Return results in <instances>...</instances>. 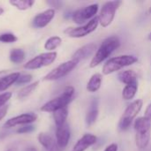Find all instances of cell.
Here are the masks:
<instances>
[{
  "label": "cell",
  "instance_id": "cell-1",
  "mask_svg": "<svg viewBox=\"0 0 151 151\" xmlns=\"http://www.w3.org/2000/svg\"><path fill=\"white\" fill-rule=\"evenodd\" d=\"M120 46V41L118 36H111L106 38L102 44L100 45L99 49L96 50L95 56L93 57L89 66L94 68L103 63L105 59H107L112 52H114Z\"/></svg>",
  "mask_w": 151,
  "mask_h": 151
},
{
  "label": "cell",
  "instance_id": "cell-2",
  "mask_svg": "<svg viewBox=\"0 0 151 151\" xmlns=\"http://www.w3.org/2000/svg\"><path fill=\"white\" fill-rule=\"evenodd\" d=\"M135 142L140 150L145 149L151 138V120L145 117H141L134 121Z\"/></svg>",
  "mask_w": 151,
  "mask_h": 151
},
{
  "label": "cell",
  "instance_id": "cell-3",
  "mask_svg": "<svg viewBox=\"0 0 151 151\" xmlns=\"http://www.w3.org/2000/svg\"><path fill=\"white\" fill-rule=\"evenodd\" d=\"M73 95L74 88L72 86H67L59 96L43 104V106H42L41 108V111L45 112H55L59 109L65 108L73 100Z\"/></svg>",
  "mask_w": 151,
  "mask_h": 151
},
{
  "label": "cell",
  "instance_id": "cell-4",
  "mask_svg": "<svg viewBox=\"0 0 151 151\" xmlns=\"http://www.w3.org/2000/svg\"><path fill=\"white\" fill-rule=\"evenodd\" d=\"M138 61V58L134 55H122L110 58L106 61L103 67V73L109 75L117 71L123 69L126 66L134 65Z\"/></svg>",
  "mask_w": 151,
  "mask_h": 151
},
{
  "label": "cell",
  "instance_id": "cell-5",
  "mask_svg": "<svg viewBox=\"0 0 151 151\" xmlns=\"http://www.w3.org/2000/svg\"><path fill=\"white\" fill-rule=\"evenodd\" d=\"M142 108V100H135L133 103H131L127 109L125 110L123 115L120 118L119 123V128L121 131L127 130L132 122L134 120L136 116L139 114Z\"/></svg>",
  "mask_w": 151,
  "mask_h": 151
},
{
  "label": "cell",
  "instance_id": "cell-6",
  "mask_svg": "<svg viewBox=\"0 0 151 151\" xmlns=\"http://www.w3.org/2000/svg\"><path fill=\"white\" fill-rule=\"evenodd\" d=\"M121 4V1H110L106 2L103 5L100 14L98 16V21L103 27H106L111 24L114 19L116 11Z\"/></svg>",
  "mask_w": 151,
  "mask_h": 151
},
{
  "label": "cell",
  "instance_id": "cell-7",
  "mask_svg": "<svg viewBox=\"0 0 151 151\" xmlns=\"http://www.w3.org/2000/svg\"><path fill=\"white\" fill-rule=\"evenodd\" d=\"M98 17H95L91 20H89L87 24L84 26L79 27H68L65 30V34H66L68 36L73 38H81L84 37L91 33H93L98 26Z\"/></svg>",
  "mask_w": 151,
  "mask_h": 151
},
{
  "label": "cell",
  "instance_id": "cell-8",
  "mask_svg": "<svg viewBox=\"0 0 151 151\" xmlns=\"http://www.w3.org/2000/svg\"><path fill=\"white\" fill-rule=\"evenodd\" d=\"M57 58V52L51 51V52H47V53H42L31 60H29L24 67L26 69L29 70H35V69H39L43 66L50 65L52 64Z\"/></svg>",
  "mask_w": 151,
  "mask_h": 151
},
{
  "label": "cell",
  "instance_id": "cell-9",
  "mask_svg": "<svg viewBox=\"0 0 151 151\" xmlns=\"http://www.w3.org/2000/svg\"><path fill=\"white\" fill-rule=\"evenodd\" d=\"M77 65V63L73 60H69L67 62L62 63L58 67L53 69L51 72H50L44 78L43 81H57L59 80L67 74H69Z\"/></svg>",
  "mask_w": 151,
  "mask_h": 151
},
{
  "label": "cell",
  "instance_id": "cell-10",
  "mask_svg": "<svg viewBox=\"0 0 151 151\" xmlns=\"http://www.w3.org/2000/svg\"><path fill=\"white\" fill-rule=\"evenodd\" d=\"M98 4H93L88 6H86L82 9H79L73 14V20L76 24H83L86 20L92 19L95 18L96 14L98 12Z\"/></svg>",
  "mask_w": 151,
  "mask_h": 151
},
{
  "label": "cell",
  "instance_id": "cell-11",
  "mask_svg": "<svg viewBox=\"0 0 151 151\" xmlns=\"http://www.w3.org/2000/svg\"><path fill=\"white\" fill-rule=\"evenodd\" d=\"M36 119H37V116L35 113H32V112L24 113V114H21L19 116H17V117H14V118L8 119L4 123V127L5 128H11V127H16L19 125H27L29 123L35 121Z\"/></svg>",
  "mask_w": 151,
  "mask_h": 151
},
{
  "label": "cell",
  "instance_id": "cell-12",
  "mask_svg": "<svg viewBox=\"0 0 151 151\" xmlns=\"http://www.w3.org/2000/svg\"><path fill=\"white\" fill-rule=\"evenodd\" d=\"M96 50V44H95V43L86 44L75 51V53L73 55L72 60L75 61L78 64L79 62H81L84 59H87L88 58L92 56L95 53Z\"/></svg>",
  "mask_w": 151,
  "mask_h": 151
},
{
  "label": "cell",
  "instance_id": "cell-13",
  "mask_svg": "<svg viewBox=\"0 0 151 151\" xmlns=\"http://www.w3.org/2000/svg\"><path fill=\"white\" fill-rule=\"evenodd\" d=\"M55 16V10L54 9H49L45 12L37 14L34 20H33V26L36 28H42L46 27L54 18Z\"/></svg>",
  "mask_w": 151,
  "mask_h": 151
},
{
  "label": "cell",
  "instance_id": "cell-14",
  "mask_svg": "<svg viewBox=\"0 0 151 151\" xmlns=\"http://www.w3.org/2000/svg\"><path fill=\"white\" fill-rule=\"evenodd\" d=\"M70 137H71V132L67 123H65L61 127H57V131H56L57 143L62 150L67 146Z\"/></svg>",
  "mask_w": 151,
  "mask_h": 151
},
{
  "label": "cell",
  "instance_id": "cell-15",
  "mask_svg": "<svg viewBox=\"0 0 151 151\" xmlns=\"http://www.w3.org/2000/svg\"><path fill=\"white\" fill-rule=\"evenodd\" d=\"M97 138L91 134H84L74 145L73 151H85L96 142Z\"/></svg>",
  "mask_w": 151,
  "mask_h": 151
},
{
  "label": "cell",
  "instance_id": "cell-16",
  "mask_svg": "<svg viewBox=\"0 0 151 151\" xmlns=\"http://www.w3.org/2000/svg\"><path fill=\"white\" fill-rule=\"evenodd\" d=\"M99 104L98 100L96 98H94L89 105V108L88 110L87 115H86V124L90 127L92 126L97 119L98 113H99Z\"/></svg>",
  "mask_w": 151,
  "mask_h": 151
},
{
  "label": "cell",
  "instance_id": "cell-17",
  "mask_svg": "<svg viewBox=\"0 0 151 151\" xmlns=\"http://www.w3.org/2000/svg\"><path fill=\"white\" fill-rule=\"evenodd\" d=\"M118 78L119 80L126 84V85H129V84H133V83H137V74L133 70H126V71H121L119 74H118Z\"/></svg>",
  "mask_w": 151,
  "mask_h": 151
},
{
  "label": "cell",
  "instance_id": "cell-18",
  "mask_svg": "<svg viewBox=\"0 0 151 151\" xmlns=\"http://www.w3.org/2000/svg\"><path fill=\"white\" fill-rule=\"evenodd\" d=\"M19 76H20L19 73H12L3 76L0 79V92L7 89L13 83H16Z\"/></svg>",
  "mask_w": 151,
  "mask_h": 151
},
{
  "label": "cell",
  "instance_id": "cell-19",
  "mask_svg": "<svg viewBox=\"0 0 151 151\" xmlns=\"http://www.w3.org/2000/svg\"><path fill=\"white\" fill-rule=\"evenodd\" d=\"M102 81H103V76L101 73H96L93 74L87 84V90L91 93L96 92L101 88Z\"/></svg>",
  "mask_w": 151,
  "mask_h": 151
},
{
  "label": "cell",
  "instance_id": "cell-20",
  "mask_svg": "<svg viewBox=\"0 0 151 151\" xmlns=\"http://www.w3.org/2000/svg\"><path fill=\"white\" fill-rule=\"evenodd\" d=\"M67 116H68V110L66 107L59 109L56 111L55 112H53V118H54V121H55L57 127H61L66 123Z\"/></svg>",
  "mask_w": 151,
  "mask_h": 151
},
{
  "label": "cell",
  "instance_id": "cell-21",
  "mask_svg": "<svg viewBox=\"0 0 151 151\" xmlns=\"http://www.w3.org/2000/svg\"><path fill=\"white\" fill-rule=\"evenodd\" d=\"M38 141H39L40 144L48 151L52 150L57 145V142L53 140V138L50 135H49L47 134H43V133H42L38 135Z\"/></svg>",
  "mask_w": 151,
  "mask_h": 151
},
{
  "label": "cell",
  "instance_id": "cell-22",
  "mask_svg": "<svg viewBox=\"0 0 151 151\" xmlns=\"http://www.w3.org/2000/svg\"><path fill=\"white\" fill-rule=\"evenodd\" d=\"M137 90H138V82L129 84V85H126V87L123 88V91H122L123 99L126 101L132 100L135 96Z\"/></svg>",
  "mask_w": 151,
  "mask_h": 151
},
{
  "label": "cell",
  "instance_id": "cell-23",
  "mask_svg": "<svg viewBox=\"0 0 151 151\" xmlns=\"http://www.w3.org/2000/svg\"><path fill=\"white\" fill-rule=\"evenodd\" d=\"M10 4L15 6L19 10L25 11L32 7V5L35 4V1L34 0H11Z\"/></svg>",
  "mask_w": 151,
  "mask_h": 151
},
{
  "label": "cell",
  "instance_id": "cell-24",
  "mask_svg": "<svg viewBox=\"0 0 151 151\" xmlns=\"http://www.w3.org/2000/svg\"><path fill=\"white\" fill-rule=\"evenodd\" d=\"M25 59V52L21 49H13L10 53V60L12 63L19 64Z\"/></svg>",
  "mask_w": 151,
  "mask_h": 151
},
{
  "label": "cell",
  "instance_id": "cell-25",
  "mask_svg": "<svg viewBox=\"0 0 151 151\" xmlns=\"http://www.w3.org/2000/svg\"><path fill=\"white\" fill-rule=\"evenodd\" d=\"M39 81H35V83H32L30 85H27L26 87H24L22 89H20V91L18 94V97L19 99H24L26 97H27L28 96H30L38 87Z\"/></svg>",
  "mask_w": 151,
  "mask_h": 151
},
{
  "label": "cell",
  "instance_id": "cell-26",
  "mask_svg": "<svg viewBox=\"0 0 151 151\" xmlns=\"http://www.w3.org/2000/svg\"><path fill=\"white\" fill-rule=\"evenodd\" d=\"M62 42V39L58 36H52L50 38H49L45 44H44V48L45 50H53L55 49H57Z\"/></svg>",
  "mask_w": 151,
  "mask_h": 151
},
{
  "label": "cell",
  "instance_id": "cell-27",
  "mask_svg": "<svg viewBox=\"0 0 151 151\" xmlns=\"http://www.w3.org/2000/svg\"><path fill=\"white\" fill-rule=\"evenodd\" d=\"M16 41H17V37L13 34L5 33V34L0 35V42H4V43H12V42H16Z\"/></svg>",
  "mask_w": 151,
  "mask_h": 151
},
{
  "label": "cell",
  "instance_id": "cell-28",
  "mask_svg": "<svg viewBox=\"0 0 151 151\" xmlns=\"http://www.w3.org/2000/svg\"><path fill=\"white\" fill-rule=\"evenodd\" d=\"M32 80V75L30 74H23L19 77V79L16 81V84L18 85H22V84H27L30 82Z\"/></svg>",
  "mask_w": 151,
  "mask_h": 151
},
{
  "label": "cell",
  "instance_id": "cell-29",
  "mask_svg": "<svg viewBox=\"0 0 151 151\" xmlns=\"http://www.w3.org/2000/svg\"><path fill=\"white\" fill-rule=\"evenodd\" d=\"M11 97H12V93L10 92H5L4 94H1L0 95V108L3 107L9 101Z\"/></svg>",
  "mask_w": 151,
  "mask_h": 151
},
{
  "label": "cell",
  "instance_id": "cell-30",
  "mask_svg": "<svg viewBox=\"0 0 151 151\" xmlns=\"http://www.w3.org/2000/svg\"><path fill=\"white\" fill-rule=\"evenodd\" d=\"M35 130V127L33 126H25L23 127H20L17 130L18 134H27V133H31Z\"/></svg>",
  "mask_w": 151,
  "mask_h": 151
},
{
  "label": "cell",
  "instance_id": "cell-31",
  "mask_svg": "<svg viewBox=\"0 0 151 151\" xmlns=\"http://www.w3.org/2000/svg\"><path fill=\"white\" fill-rule=\"evenodd\" d=\"M47 4L56 9H60L62 6V2H60V1H47Z\"/></svg>",
  "mask_w": 151,
  "mask_h": 151
},
{
  "label": "cell",
  "instance_id": "cell-32",
  "mask_svg": "<svg viewBox=\"0 0 151 151\" xmlns=\"http://www.w3.org/2000/svg\"><path fill=\"white\" fill-rule=\"evenodd\" d=\"M8 108H9L8 105L3 106V107L0 108V120L5 117V115H6V113H7V111H8Z\"/></svg>",
  "mask_w": 151,
  "mask_h": 151
},
{
  "label": "cell",
  "instance_id": "cell-33",
  "mask_svg": "<svg viewBox=\"0 0 151 151\" xmlns=\"http://www.w3.org/2000/svg\"><path fill=\"white\" fill-rule=\"evenodd\" d=\"M118 144L116 143H111V145H109L108 147H106V149L104 150V151H118Z\"/></svg>",
  "mask_w": 151,
  "mask_h": 151
},
{
  "label": "cell",
  "instance_id": "cell-34",
  "mask_svg": "<svg viewBox=\"0 0 151 151\" xmlns=\"http://www.w3.org/2000/svg\"><path fill=\"white\" fill-rule=\"evenodd\" d=\"M145 118H147L148 119L151 120V104H149V106L147 107L146 111H145Z\"/></svg>",
  "mask_w": 151,
  "mask_h": 151
},
{
  "label": "cell",
  "instance_id": "cell-35",
  "mask_svg": "<svg viewBox=\"0 0 151 151\" xmlns=\"http://www.w3.org/2000/svg\"><path fill=\"white\" fill-rule=\"evenodd\" d=\"M24 151H37V150H36V149H35V147H33V146H29V147L26 148Z\"/></svg>",
  "mask_w": 151,
  "mask_h": 151
},
{
  "label": "cell",
  "instance_id": "cell-36",
  "mask_svg": "<svg viewBox=\"0 0 151 151\" xmlns=\"http://www.w3.org/2000/svg\"><path fill=\"white\" fill-rule=\"evenodd\" d=\"M6 73V71H0V79Z\"/></svg>",
  "mask_w": 151,
  "mask_h": 151
},
{
  "label": "cell",
  "instance_id": "cell-37",
  "mask_svg": "<svg viewBox=\"0 0 151 151\" xmlns=\"http://www.w3.org/2000/svg\"><path fill=\"white\" fill-rule=\"evenodd\" d=\"M4 13V9L2 7H0V15H2Z\"/></svg>",
  "mask_w": 151,
  "mask_h": 151
},
{
  "label": "cell",
  "instance_id": "cell-38",
  "mask_svg": "<svg viewBox=\"0 0 151 151\" xmlns=\"http://www.w3.org/2000/svg\"><path fill=\"white\" fill-rule=\"evenodd\" d=\"M149 40H150L151 41V33L149 35Z\"/></svg>",
  "mask_w": 151,
  "mask_h": 151
},
{
  "label": "cell",
  "instance_id": "cell-39",
  "mask_svg": "<svg viewBox=\"0 0 151 151\" xmlns=\"http://www.w3.org/2000/svg\"><path fill=\"white\" fill-rule=\"evenodd\" d=\"M7 151H15L14 150H12V149H11V150H8Z\"/></svg>",
  "mask_w": 151,
  "mask_h": 151
},
{
  "label": "cell",
  "instance_id": "cell-40",
  "mask_svg": "<svg viewBox=\"0 0 151 151\" xmlns=\"http://www.w3.org/2000/svg\"><path fill=\"white\" fill-rule=\"evenodd\" d=\"M150 12L151 13V7H150Z\"/></svg>",
  "mask_w": 151,
  "mask_h": 151
}]
</instances>
